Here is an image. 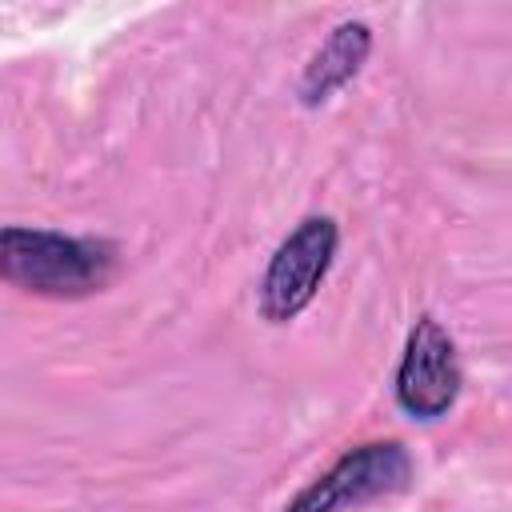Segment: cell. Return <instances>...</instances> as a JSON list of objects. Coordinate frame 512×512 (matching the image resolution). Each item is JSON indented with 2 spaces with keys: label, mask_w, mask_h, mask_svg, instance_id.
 Listing matches in <instances>:
<instances>
[{
  "label": "cell",
  "mask_w": 512,
  "mask_h": 512,
  "mask_svg": "<svg viewBox=\"0 0 512 512\" xmlns=\"http://www.w3.org/2000/svg\"><path fill=\"white\" fill-rule=\"evenodd\" d=\"M336 240L340 236L328 216H308L276 248L272 264L264 272V284H260V312L272 324H284L312 304V296L336 256Z\"/></svg>",
  "instance_id": "7a4b0ae2"
},
{
  "label": "cell",
  "mask_w": 512,
  "mask_h": 512,
  "mask_svg": "<svg viewBox=\"0 0 512 512\" xmlns=\"http://www.w3.org/2000/svg\"><path fill=\"white\" fill-rule=\"evenodd\" d=\"M456 392H460L456 344L432 316H424L408 332V344L396 368V400L408 416L436 420L452 408Z\"/></svg>",
  "instance_id": "277c9868"
},
{
  "label": "cell",
  "mask_w": 512,
  "mask_h": 512,
  "mask_svg": "<svg viewBox=\"0 0 512 512\" xmlns=\"http://www.w3.org/2000/svg\"><path fill=\"white\" fill-rule=\"evenodd\" d=\"M412 476V460L400 444L376 440L344 452L324 476H316L284 512H340L348 504H364L388 492H400Z\"/></svg>",
  "instance_id": "3957f363"
},
{
  "label": "cell",
  "mask_w": 512,
  "mask_h": 512,
  "mask_svg": "<svg viewBox=\"0 0 512 512\" xmlns=\"http://www.w3.org/2000/svg\"><path fill=\"white\" fill-rule=\"evenodd\" d=\"M4 280L44 296H88L112 276V248L100 240H76L40 228L0 232Z\"/></svg>",
  "instance_id": "6da1fadb"
},
{
  "label": "cell",
  "mask_w": 512,
  "mask_h": 512,
  "mask_svg": "<svg viewBox=\"0 0 512 512\" xmlns=\"http://www.w3.org/2000/svg\"><path fill=\"white\" fill-rule=\"evenodd\" d=\"M368 44H372V36H368V28H364L360 20L340 24V28L328 36V44L312 56V64H308V72H304V84H300L304 100H308V104H320L332 88L348 84V80L356 76L360 60L368 56Z\"/></svg>",
  "instance_id": "5b68a950"
}]
</instances>
